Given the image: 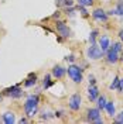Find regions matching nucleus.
I'll list each match as a JSON object with an SVG mask.
<instances>
[{"instance_id": "f257e3e1", "label": "nucleus", "mask_w": 123, "mask_h": 124, "mask_svg": "<svg viewBox=\"0 0 123 124\" xmlns=\"http://www.w3.org/2000/svg\"><path fill=\"white\" fill-rule=\"evenodd\" d=\"M38 101H40L38 94H31L30 97L27 99L26 104H24V110H26V113H27V116H28V117H33L35 113H37Z\"/></svg>"}, {"instance_id": "f03ea898", "label": "nucleus", "mask_w": 123, "mask_h": 124, "mask_svg": "<svg viewBox=\"0 0 123 124\" xmlns=\"http://www.w3.org/2000/svg\"><path fill=\"white\" fill-rule=\"evenodd\" d=\"M68 75L75 83H81V82H82V69H81L79 66H77V65H71V66H69Z\"/></svg>"}, {"instance_id": "7ed1b4c3", "label": "nucleus", "mask_w": 123, "mask_h": 124, "mask_svg": "<svg viewBox=\"0 0 123 124\" xmlns=\"http://www.w3.org/2000/svg\"><path fill=\"white\" fill-rule=\"evenodd\" d=\"M86 55H88L89 59H100L102 55H103V51L100 49V46H96L95 44H93V45H91L89 48H88Z\"/></svg>"}, {"instance_id": "20e7f679", "label": "nucleus", "mask_w": 123, "mask_h": 124, "mask_svg": "<svg viewBox=\"0 0 123 124\" xmlns=\"http://www.w3.org/2000/svg\"><path fill=\"white\" fill-rule=\"evenodd\" d=\"M57 31L60 32V35H61V37H64V38H68V37H71V31H69V28L65 25V23H64V21H57Z\"/></svg>"}, {"instance_id": "39448f33", "label": "nucleus", "mask_w": 123, "mask_h": 124, "mask_svg": "<svg viewBox=\"0 0 123 124\" xmlns=\"http://www.w3.org/2000/svg\"><path fill=\"white\" fill-rule=\"evenodd\" d=\"M79 107H81V96L78 93H75L69 99V108L74 110V111H77V110H79Z\"/></svg>"}, {"instance_id": "423d86ee", "label": "nucleus", "mask_w": 123, "mask_h": 124, "mask_svg": "<svg viewBox=\"0 0 123 124\" xmlns=\"http://www.w3.org/2000/svg\"><path fill=\"white\" fill-rule=\"evenodd\" d=\"M92 16H93L95 20H99V21H106V20H108V14H106L102 8H96V10H93Z\"/></svg>"}, {"instance_id": "0eeeda50", "label": "nucleus", "mask_w": 123, "mask_h": 124, "mask_svg": "<svg viewBox=\"0 0 123 124\" xmlns=\"http://www.w3.org/2000/svg\"><path fill=\"white\" fill-rule=\"evenodd\" d=\"M65 73H67V69H64L60 65H55L54 68H53V75H54L57 79H62V78L65 76Z\"/></svg>"}, {"instance_id": "6e6552de", "label": "nucleus", "mask_w": 123, "mask_h": 124, "mask_svg": "<svg viewBox=\"0 0 123 124\" xmlns=\"http://www.w3.org/2000/svg\"><path fill=\"white\" fill-rule=\"evenodd\" d=\"M108 58V62L109 63H116V62L119 61V52H116V51H113L112 48L110 49H108V55H106Z\"/></svg>"}, {"instance_id": "1a4fd4ad", "label": "nucleus", "mask_w": 123, "mask_h": 124, "mask_svg": "<svg viewBox=\"0 0 123 124\" xmlns=\"http://www.w3.org/2000/svg\"><path fill=\"white\" fill-rule=\"evenodd\" d=\"M86 114H88V121H91V123H93L98 117H100L99 108H89V110L86 111Z\"/></svg>"}, {"instance_id": "9d476101", "label": "nucleus", "mask_w": 123, "mask_h": 124, "mask_svg": "<svg viewBox=\"0 0 123 124\" xmlns=\"http://www.w3.org/2000/svg\"><path fill=\"white\" fill-rule=\"evenodd\" d=\"M109 44H110V42H109V38L106 35H102L99 38V45H100V49H102L103 52H106L109 49Z\"/></svg>"}, {"instance_id": "9b49d317", "label": "nucleus", "mask_w": 123, "mask_h": 124, "mask_svg": "<svg viewBox=\"0 0 123 124\" xmlns=\"http://www.w3.org/2000/svg\"><path fill=\"white\" fill-rule=\"evenodd\" d=\"M88 96H89V100L91 101H95L99 96V92L95 86H89V90H88Z\"/></svg>"}, {"instance_id": "f8f14e48", "label": "nucleus", "mask_w": 123, "mask_h": 124, "mask_svg": "<svg viewBox=\"0 0 123 124\" xmlns=\"http://www.w3.org/2000/svg\"><path fill=\"white\" fill-rule=\"evenodd\" d=\"M35 82H37V75L35 73H30L28 78L26 79V82H24V86L26 87H31V86L35 85Z\"/></svg>"}, {"instance_id": "ddd939ff", "label": "nucleus", "mask_w": 123, "mask_h": 124, "mask_svg": "<svg viewBox=\"0 0 123 124\" xmlns=\"http://www.w3.org/2000/svg\"><path fill=\"white\" fill-rule=\"evenodd\" d=\"M3 121L6 124H13L16 121L14 114H13V113H4V114H3Z\"/></svg>"}, {"instance_id": "4468645a", "label": "nucleus", "mask_w": 123, "mask_h": 124, "mask_svg": "<svg viewBox=\"0 0 123 124\" xmlns=\"http://www.w3.org/2000/svg\"><path fill=\"white\" fill-rule=\"evenodd\" d=\"M109 14H119V16H123V1H119L117 6H116L115 10H110Z\"/></svg>"}, {"instance_id": "2eb2a0df", "label": "nucleus", "mask_w": 123, "mask_h": 124, "mask_svg": "<svg viewBox=\"0 0 123 124\" xmlns=\"http://www.w3.org/2000/svg\"><path fill=\"white\" fill-rule=\"evenodd\" d=\"M10 96H11L13 99H18V97H21V96H23V90H21L18 86H16L14 89H13V92L10 93Z\"/></svg>"}, {"instance_id": "dca6fc26", "label": "nucleus", "mask_w": 123, "mask_h": 124, "mask_svg": "<svg viewBox=\"0 0 123 124\" xmlns=\"http://www.w3.org/2000/svg\"><path fill=\"white\" fill-rule=\"evenodd\" d=\"M105 108L108 110V113L110 114V116H113V114H115V104H113V101H106Z\"/></svg>"}, {"instance_id": "f3484780", "label": "nucleus", "mask_w": 123, "mask_h": 124, "mask_svg": "<svg viewBox=\"0 0 123 124\" xmlns=\"http://www.w3.org/2000/svg\"><path fill=\"white\" fill-rule=\"evenodd\" d=\"M98 108H105L106 106V97L105 96H98Z\"/></svg>"}, {"instance_id": "a211bd4d", "label": "nucleus", "mask_w": 123, "mask_h": 124, "mask_svg": "<svg viewBox=\"0 0 123 124\" xmlns=\"http://www.w3.org/2000/svg\"><path fill=\"white\" fill-rule=\"evenodd\" d=\"M51 85H53V82H51V75H45V76H44V80H43V86H44V89L50 87Z\"/></svg>"}, {"instance_id": "6ab92c4d", "label": "nucleus", "mask_w": 123, "mask_h": 124, "mask_svg": "<svg viewBox=\"0 0 123 124\" xmlns=\"http://www.w3.org/2000/svg\"><path fill=\"white\" fill-rule=\"evenodd\" d=\"M99 32H98V30H93L92 32H91V35H89V41H91V45H93L95 44V39H96V35H98Z\"/></svg>"}, {"instance_id": "aec40b11", "label": "nucleus", "mask_w": 123, "mask_h": 124, "mask_svg": "<svg viewBox=\"0 0 123 124\" xmlns=\"http://www.w3.org/2000/svg\"><path fill=\"white\" fill-rule=\"evenodd\" d=\"M78 3H79L81 6H85V7H86V6H91V4H92L93 0H78Z\"/></svg>"}, {"instance_id": "412c9836", "label": "nucleus", "mask_w": 123, "mask_h": 124, "mask_svg": "<svg viewBox=\"0 0 123 124\" xmlns=\"http://www.w3.org/2000/svg\"><path fill=\"white\" fill-rule=\"evenodd\" d=\"M119 80H120L119 78H115V80H113V82L110 83V89H112V90H113V89H117V87H119Z\"/></svg>"}, {"instance_id": "4be33fe9", "label": "nucleus", "mask_w": 123, "mask_h": 124, "mask_svg": "<svg viewBox=\"0 0 123 124\" xmlns=\"http://www.w3.org/2000/svg\"><path fill=\"white\" fill-rule=\"evenodd\" d=\"M112 49L116 51V52H120V51H122V44H120V42H115L113 46H112Z\"/></svg>"}, {"instance_id": "5701e85b", "label": "nucleus", "mask_w": 123, "mask_h": 124, "mask_svg": "<svg viewBox=\"0 0 123 124\" xmlns=\"http://www.w3.org/2000/svg\"><path fill=\"white\" fill-rule=\"evenodd\" d=\"M78 10H79V13H81V14L84 16V17H86V16H88V11H86V8H85V6H81V4H79V6H78Z\"/></svg>"}, {"instance_id": "b1692460", "label": "nucleus", "mask_w": 123, "mask_h": 124, "mask_svg": "<svg viewBox=\"0 0 123 124\" xmlns=\"http://www.w3.org/2000/svg\"><path fill=\"white\" fill-rule=\"evenodd\" d=\"M116 123H119V124H123V111L119 114V116L116 117Z\"/></svg>"}, {"instance_id": "393cba45", "label": "nucleus", "mask_w": 123, "mask_h": 124, "mask_svg": "<svg viewBox=\"0 0 123 124\" xmlns=\"http://www.w3.org/2000/svg\"><path fill=\"white\" fill-rule=\"evenodd\" d=\"M55 3H57V6H58V7H61V6H64V4H65V0H57Z\"/></svg>"}, {"instance_id": "a878e982", "label": "nucleus", "mask_w": 123, "mask_h": 124, "mask_svg": "<svg viewBox=\"0 0 123 124\" xmlns=\"http://www.w3.org/2000/svg\"><path fill=\"white\" fill-rule=\"evenodd\" d=\"M65 59H67V61H69V62H74V61H75V56H74V55H68Z\"/></svg>"}, {"instance_id": "bb28decb", "label": "nucleus", "mask_w": 123, "mask_h": 124, "mask_svg": "<svg viewBox=\"0 0 123 124\" xmlns=\"http://www.w3.org/2000/svg\"><path fill=\"white\" fill-rule=\"evenodd\" d=\"M117 89H119L120 92L123 90V79H120V80H119V87H117Z\"/></svg>"}, {"instance_id": "cd10ccee", "label": "nucleus", "mask_w": 123, "mask_h": 124, "mask_svg": "<svg viewBox=\"0 0 123 124\" xmlns=\"http://www.w3.org/2000/svg\"><path fill=\"white\" fill-rule=\"evenodd\" d=\"M64 6H67V7H71L72 6V0H65V4Z\"/></svg>"}, {"instance_id": "c85d7f7f", "label": "nucleus", "mask_w": 123, "mask_h": 124, "mask_svg": "<svg viewBox=\"0 0 123 124\" xmlns=\"http://www.w3.org/2000/svg\"><path fill=\"white\" fill-rule=\"evenodd\" d=\"M95 82H96V80H95L93 78H89V85L91 86H95Z\"/></svg>"}, {"instance_id": "c756f323", "label": "nucleus", "mask_w": 123, "mask_h": 124, "mask_svg": "<svg viewBox=\"0 0 123 124\" xmlns=\"http://www.w3.org/2000/svg\"><path fill=\"white\" fill-rule=\"evenodd\" d=\"M93 123H96V124H100V123H103V120H102L100 117H98V118H96V120H95Z\"/></svg>"}, {"instance_id": "7c9ffc66", "label": "nucleus", "mask_w": 123, "mask_h": 124, "mask_svg": "<svg viewBox=\"0 0 123 124\" xmlns=\"http://www.w3.org/2000/svg\"><path fill=\"white\" fill-rule=\"evenodd\" d=\"M119 37H120V39L123 41V30H120V31H119Z\"/></svg>"}, {"instance_id": "2f4dec72", "label": "nucleus", "mask_w": 123, "mask_h": 124, "mask_svg": "<svg viewBox=\"0 0 123 124\" xmlns=\"http://www.w3.org/2000/svg\"><path fill=\"white\" fill-rule=\"evenodd\" d=\"M58 17H60V11H57V13L53 16V18H58Z\"/></svg>"}, {"instance_id": "473e14b6", "label": "nucleus", "mask_w": 123, "mask_h": 124, "mask_svg": "<svg viewBox=\"0 0 123 124\" xmlns=\"http://www.w3.org/2000/svg\"><path fill=\"white\" fill-rule=\"evenodd\" d=\"M27 121H28V120H27V118H24V117L20 120V123H21V124H23V123H27Z\"/></svg>"}, {"instance_id": "72a5a7b5", "label": "nucleus", "mask_w": 123, "mask_h": 124, "mask_svg": "<svg viewBox=\"0 0 123 124\" xmlns=\"http://www.w3.org/2000/svg\"><path fill=\"white\" fill-rule=\"evenodd\" d=\"M119 59H122V61H123V54H122V58H119Z\"/></svg>"}]
</instances>
